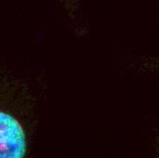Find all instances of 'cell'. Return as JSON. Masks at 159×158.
Segmentation results:
<instances>
[{
    "label": "cell",
    "mask_w": 159,
    "mask_h": 158,
    "mask_svg": "<svg viewBox=\"0 0 159 158\" xmlns=\"http://www.w3.org/2000/svg\"><path fill=\"white\" fill-rule=\"evenodd\" d=\"M26 153L27 139L20 123L0 111V158H22Z\"/></svg>",
    "instance_id": "cell-1"
}]
</instances>
